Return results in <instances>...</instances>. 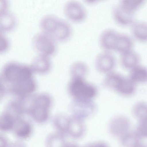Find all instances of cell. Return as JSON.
I'll return each mask as SVG.
<instances>
[{
    "label": "cell",
    "instance_id": "d4e9b609",
    "mask_svg": "<svg viewBox=\"0 0 147 147\" xmlns=\"http://www.w3.org/2000/svg\"><path fill=\"white\" fill-rule=\"evenodd\" d=\"M137 127L138 136L142 137L146 135L147 119L140 120Z\"/></svg>",
    "mask_w": 147,
    "mask_h": 147
},
{
    "label": "cell",
    "instance_id": "2e32d148",
    "mask_svg": "<svg viewBox=\"0 0 147 147\" xmlns=\"http://www.w3.org/2000/svg\"><path fill=\"white\" fill-rule=\"evenodd\" d=\"M131 36L134 39L141 42L147 40L146 22L141 20H135L130 25Z\"/></svg>",
    "mask_w": 147,
    "mask_h": 147
},
{
    "label": "cell",
    "instance_id": "e0dca14e",
    "mask_svg": "<svg viewBox=\"0 0 147 147\" xmlns=\"http://www.w3.org/2000/svg\"><path fill=\"white\" fill-rule=\"evenodd\" d=\"M16 22V17L11 11L7 10L0 13V30L4 32L11 30Z\"/></svg>",
    "mask_w": 147,
    "mask_h": 147
},
{
    "label": "cell",
    "instance_id": "7402d4cb",
    "mask_svg": "<svg viewBox=\"0 0 147 147\" xmlns=\"http://www.w3.org/2000/svg\"><path fill=\"white\" fill-rule=\"evenodd\" d=\"M16 119L8 114L0 116V131L4 132L11 131Z\"/></svg>",
    "mask_w": 147,
    "mask_h": 147
},
{
    "label": "cell",
    "instance_id": "ac0fdd59",
    "mask_svg": "<svg viewBox=\"0 0 147 147\" xmlns=\"http://www.w3.org/2000/svg\"><path fill=\"white\" fill-rule=\"evenodd\" d=\"M128 78L136 85L145 83L147 80V69L146 67L139 64L129 70Z\"/></svg>",
    "mask_w": 147,
    "mask_h": 147
},
{
    "label": "cell",
    "instance_id": "5b68a950",
    "mask_svg": "<svg viewBox=\"0 0 147 147\" xmlns=\"http://www.w3.org/2000/svg\"><path fill=\"white\" fill-rule=\"evenodd\" d=\"M32 41L34 48L38 54L49 56L53 53L55 51V40L42 31L35 34Z\"/></svg>",
    "mask_w": 147,
    "mask_h": 147
},
{
    "label": "cell",
    "instance_id": "6da1fadb",
    "mask_svg": "<svg viewBox=\"0 0 147 147\" xmlns=\"http://www.w3.org/2000/svg\"><path fill=\"white\" fill-rule=\"evenodd\" d=\"M39 25L42 31L55 40H63L69 37L71 28L67 22L52 14H47L41 19Z\"/></svg>",
    "mask_w": 147,
    "mask_h": 147
},
{
    "label": "cell",
    "instance_id": "3957f363",
    "mask_svg": "<svg viewBox=\"0 0 147 147\" xmlns=\"http://www.w3.org/2000/svg\"><path fill=\"white\" fill-rule=\"evenodd\" d=\"M73 75L69 85L71 95L79 101H92L98 93L96 86L86 81L84 76Z\"/></svg>",
    "mask_w": 147,
    "mask_h": 147
},
{
    "label": "cell",
    "instance_id": "f1b7e54d",
    "mask_svg": "<svg viewBox=\"0 0 147 147\" xmlns=\"http://www.w3.org/2000/svg\"><path fill=\"white\" fill-rule=\"evenodd\" d=\"M9 3L5 0H0V13L7 10Z\"/></svg>",
    "mask_w": 147,
    "mask_h": 147
},
{
    "label": "cell",
    "instance_id": "9c48e42d",
    "mask_svg": "<svg viewBox=\"0 0 147 147\" xmlns=\"http://www.w3.org/2000/svg\"><path fill=\"white\" fill-rule=\"evenodd\" d=\"M113 18L118 24L123 26L130 25L135 19V14L125 9L119 2L113 7L112 11Z\"/></svg>",
    "mask_w": 147,
    "mask_h": 147
},
{
    "label": "cell",
    "instance_id": "8fae6325",
    "mask_svg": "<svg viewBox=\"0 0 147 147\" xmlns=\"http://www.w3.org/2000/svg\"><path fill=\"white\" fill-rule=\"evenodd\" d=\"M85 129L83 119L75 116L69 117L66 135L74 139L79 138L84 135Z\"/></svg>",
    "mask_w": 147,
    "mask_h": 147
},
{
    "label": "cell",
    "instance_id": "ffe728a7",
    "mask_svg": "<svg viewBox=\"0 0 147 147\" xmlns=\"http://www.w3.org/2000/svg\"><path fill=\"white\" fill-rule=\"evenodd\" d=\"M49 56L38 54L34 57L33 65L37 71L43 72L50 68L51 63Z\"/></svg>",
    "mask_w": 147,
    "mask_h": 147
},
{
    "label": "cell",
    "instance_id": "44dd1931",
    "mask_svg": "<svg viewBox=\"0 0 147 147\" xmlns=\"http://www.w3.org/2000/svg\"><path fill=\"white\" fill-rule=\"evenodd\" d=\"M132 111L133 115L139 121L147 119V105L144 101H140L133 106Z\"/></svg>",
    "mask_w": 147,
    "mask_h": 147
},
{
    "label": "cell",
    "instance_id": "7c38bea8",
    "mask_svg": "<svg viewBox=\"0 0 147 147\" xmlns=\"http://www.w3.org/2000/svg\"><path fill=\"white\" fill-rule=\"evenodd\" d=\"M120 62L122 67L129 71L140 64V55L133 49L120 53Z\"/></svg>",
    "mask_w": 147,
    "mask_h": 147
},
{
    "label": "cell",
    "instance_id": "8992f818",
    "mask_svg": "<svg viewBox=\"0 0 147 147\" xmlns=\"http://www.w3.org/2000/svg\"><path fill=\"white\" fill-rule=\"evenodd\" d=\"M51 100L48 95L42 94L35 99L31 113L34 121L39 123L46 122L49 117Z\"/></svg>",
    "mask_w": 147,
    "mask_h": 147
},
{
    "label": "cell",
    "instance_id": "30bf717a",
    "mask_svg": "<svg viewBox=\"0 0 147 147\" xmlns=\"http://www.w3.org/2000/svg\"><path fill=\"white\" fill-rule=\"evenodd\" d=\"M118 32L111 28H105L101 32L99 37L98 42L102 50H114Z\"/></svg>",
    "mask_w": 147,
    "mask_h": 147
},
{
    "label": "cell",
    "instance_id": "603a6c76",
    "mask_svg": "<svg viewBox=\"0 0 147 147\" xmlns=\"http://www.w3.org/2000/svg\"><path fill=\"white\" fill-rule=\"evenodd\" d=\"M69 117L63 115L56 117L53 121L54 128L56 131L66 135V132L69 122Z\"/></svg>",
    "mask_w": 147,
    "mask_h": 147
},
{
    "label": "cell",
    "instance_id": "d6986e66",
    "mask_svg": "<svg viewBox=\"0 0 147 147\" xmlns=\"http://www.w3.org/2000/svg\"><path fill=\"white\" fill-rule=\"evenodd\" d=\"M66 135L56 131L49 134L45 141V147H64L66 143Z\"/></svg>",
    "mask_w": 147,
    "mask_h": 147
},
{
    "label": "cell",
    "instance_id": "9a60e30c",
    "mask_svg": "<svg viewBox=\"0 0 147 147\" xmlns=\"http://www.w3.org/2000/svg\"><path fill=\"white\" fill-rule=\"evenodd\" d=\"M128 119L122 115L115 116L111 120L110 123L111 131L117 135H124L129 127Z\"/></svg>",
    "mask_w": 147,
    "mask_h": 147
},
{
    "label": "cell",
    "instance_id": "83f0119b",
    "mask_svg": "<svg viewBox=\"0 0 147 147\" xmlns=\"http://www.w3.org/2000/svg\"><path fill=\"white\" fill-rule=\"evenodd\" d=\"M82 147H108L107 145L103 142H98L87 144Z\"/></svg>",
    "mask_w": 147,
    "mask_h": 147
},
{
    "label": "cell",
    "instance_id": "4dcf8cb0",
    "mask_svg": "<svg viewBox=\"0 0 147 147\" xmlns=\"http://www.w3.org/2000/svg\"><path fill=\"white\" fill-rule=\"evenodd\" d=\"M64 147H79L77 144L72 143H67Z\"/></svg>",
    "mask_w": 147,
    "mask_h": 147
},
{
    "label": "cell",
    "instance_id": "ba28073f",
    "mask_svg": "<svg viewBox=\"0 0 147 147\" xmlns=\"http://www.w3.org/2000/svg\"><path fill=\"white\" fill-rule=\"evenodd\" d=\"M63 10L66 17L74 22L83 21L87 16V11L85 7L80 3L76 1H69L66 2Z\"/></svg>",
    "mask_w": 147,
    "mask_h": 147
},
{
    "label": "cell",
    "instance_id": "4fadbf2b",
    "mask_svg": "<svg viewBox=\"0 0 147 147\" xmlns=\"http://www.w3.org/2000/svg\"><path fill=\"white\" fill-rule=\"evenodd\" d=\"M14 135L20 139L30 137L33 131V127L28 122L23 119H16L11 130Z\"/></svg>",
    "mask_w": 147,
    "mask_h": 147
},
{
    "label": "cell",
    "instance_id": "cb8c5ba5",
    "mask_svg": "<svg viewBox=\"0 0 147 147\" xmlns=\"http://www.w3.org/2000/svg\"><path fill=\"white\" fill-rule=\"evenodd\" d=\"M144 0H121L119 2L128 12L135 14L136 12L143 5Z\"/></svg>",
    "mask_w": 147,
    "mask_h": 147
},
{
    "label": "cell",
    "instance_id": "4316f807",
    "mask_svg": "<svg viewBox=\"0 0 147 147\" xmlns=\"http://www.w3.org/2000/svg\"><path fill=\"white\" fill-rule=\"evenodd\" d=\"M9 143L6 137L0 135V147H8Z\"/></svg>",
    "mask_w": 147,
    "mask_h": 147
},
{
    "label": "cell",
    "instance_id": "277c9868",
    "mask_svg": "<svg viewBox=\"0 0 147 147\" xmlns=\"http://www.w3.org/2000/svg\"><path fill=\"white\" fill-rule=\"evenodd\" d=\"M5 74L6 78L15 84L33 79L29 67L15 63H10L6 65Z\"/></svg>",
    "mask_w": 147,
    "mask_h": 147
},
{
    "label": "cell",
    "instance_id": "7a4b0ae2",
    "mask_svg": "<svg viewBox=\"0 0 147 147\" xmlns=\"http://www.w3.org/2000/svg\"><path fill=\"white\" fill-rule=\"evenodd\" d=\"M103 82L106 88L124 96L132 95L136 90V85L128 77L114 71L106 75Z\"/></svg>",
    "mask_w": 147,
    "mask_h": 147
},
{
    "label": "cell",
    "instance_id": "52a82bcc",
    "mask_svg": "<svg viewBox=\"0 0 147 147\" xmlns=\"http://www.w3.org/2000/svg\"><path fill=\"white\" fill-rule=\"evenodd\" d=\"M116 64V59L112 51L102 50L96 55L94 65L97 70L105 75L113 71Z\"/></svg>",
    "mask_w": 147,
    "mask_h": 147
},
{
    "label": "cell",
    "instance_id": "484cf974",
    "mask_svg": "<svg viewBox=\"0 0 147 147\" xmlns=\"http://www.w3.org/2000/svg\"><path fill=\"white\" fill-rule=\"evenodd\" d=\"M9 46V42L4 32L0 30V52L6 51Z\"/></svg>",
    "mask_w": 147,
    "mask_h": 147
},
{
    "label": "cell",
    "instance_id": "5bb4252c",
    "mask_svg": "<svg viewBox=\"0 0 147 147\" xmlns=\"http://www.w3.org/2000/svg\"><path fill=\"white\" fill-rule=\"evenodd\" d=\"M134 39L128 34L118 32L116 36L114 50L123 53L133 49Z\"/></svg>",
    "mask_w": 147,
    "mask_h": 147
},
{
    "label": "cell",
    "instance_id": "f546056e",
    "mask_svg": "<svg viewBox=\"0 0 147 147\" xmlns=\"http://www.w3.org/2000/svg\"><path fill=\"white\" fill-rule=\"evenodd\" d=\"M8 147H27L23 142L20 141H16L9 143Z\"/></svg>",
    "mask_w": 147,
    "mask_h": 147
}]
</instances>
